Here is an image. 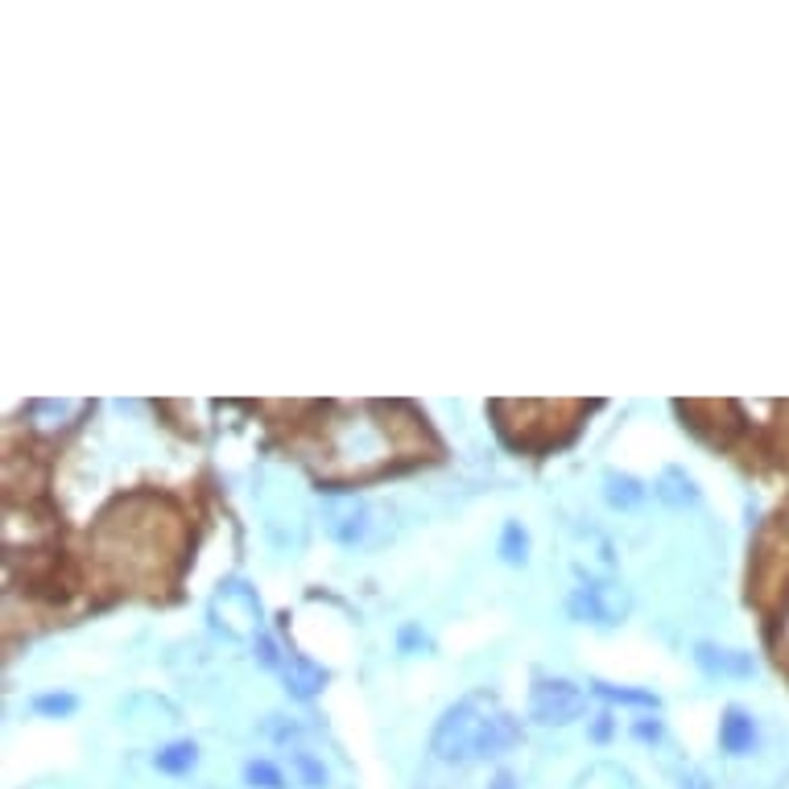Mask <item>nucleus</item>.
I'll use <instances>...</instances> for the list:
<instances>
[{
    "mask_svg": "<svg viewBox=\"0 0 789 789\" xmlns=\"http://www.w3.org/2000/svg\"><path fill=\"white\" fill-rule=\"evenodd\" d=\"M187 513L175 496L154 488L120 492L95 513L87 550L99 579L120 591H149L178 583L187 562Z\"/></svg>",
    "mask_w": 789,
    "mask_h": 789,
    "instance_id": "1",
    "label": "nucleus"
},
{
    "mask_svg": "<svg viewBox=\"0 0 789 789\" xmlns=\"http://www.w3.org/2000/svg\"><path fill=\"white\" fill-rule=\"evenodd\" d=\"M315 442V475L327 484V492L360 488L368 480H380L393 472L401 446L389 427V406L385 401H364V406H327V422H318Z\"/></svg>",
    "mask_w": 789,
    "mask_h": 789,
    "instance_id": "2",
    "label": "nucleus"
},
{
    "mask_svg": "<svg viewBox=\"0 0 789 789\" xmlns=\"http://www.w3.org/2000/svg\"><path fill=\"white\" fill-rule=\"evenodd\" d=\"M517 740H522L517 715L501 707V698L492 691H472L439 715L434 736H430V753L446 765H475V760H492L508 753Z\"/></svg>",
    "mask_w": 789,
    "mask_h": 789,
    "instance_id": "3",
    "label": "nucleus"
},
{
    "mask_svg": "<svg viewBox=\"0 0 789 789\" xmlns=\"http://www.w3.org/2000/svg\"><path fill=\"white\" fill-rule=\"evenodd\" d=\"M600 401H492V427L517 455H550L575 442L583 418Z\"/></svg>",
    "mask_w": 789,
    "mask_h": 789,
    "instance_id": "4",
    "label": "nucleus"
},
{
    "mask_svg": "<svg viewBox=\"0 0 789 789\" xmlns=\"http://www.w3.org/2000/svg\"><path fill=\"white\" fill-rule=\"evenodd\" d=\"M207 616L232 641H256L265 632L261 629V600H256V591L244 579H223L211 603H207Z\"/></svg>",
    "mask_w": 789,
    "mask_h": 789,
    "instance_id": "5",
    "label": "nucleus"
},
{
    "mask_svg": "<svg viewBox=\"0 0 789 789\" xmlns=\"http://www.w3.org/2000/svg\"><path fill=\"white\" fill-rule=\"evenodd\" d=\"M567 612L570 620L616 629V624H624V616L632 612V596L620 579H596V575H587L583 583L570 591Z\"/></svg>",
    "mask_w": 789,
    "mask_h": 789,
    "instance_id": "6",
    "label": "nucleus"
},
{
    "mask_svg": "<svg viewBox=\"0 0 789 789\" xmlns=\"http://www.w3.org/2000/svg\"><path fill=\"white\" fill-rule=\"evenodd\" d=\"M587 715V691L570 678L537 674L529 691V719L541 727H567Z\"/></svg>",
    "mask_w": 789,
    "mask_h": 789,
    "instance_id": "7",
    "label": "nucleus"
},
{
    "mask_svg": "<svg viewBox=\"0 0 789 789\" xmlns=\"http://www.w3.org/2000/svg\"><path fill=\"white\" fill-rule=\"evenodd\" d=\"M323 529L339 546H360L368 529H372V505L356 488L327 492V501H323Z\"/></svg>",
    "mask_w": 789,
    "mask_h": 789,
    "instance_id": "8",
    "label": "nucleus"
},
{
    "mask_svg": "<svg viewBox=\"0 0 789 789\" xmlns=\"http://www.w3.org/2000/svg\"><path fill=\"white\" fill-rule=\"evenodd\" d=\"M695 665L707 674V678H753L757 674V662L748 649H732V645H715V641H698L695 645Z\"/></svg>",
    "mask_w": 789,
    "mask_h": 789,
    "instance_id": "9",
    "label": "nucleus"
},
{
    "mask_svg": "<svg viewBox=\"0 0 789 789\" xmlns=\"http://www.w3.org/2000/svg\"><path fill=\"white\" fill-rule=\"evenodd\" d=\"M282 682H285V695L290 698H315L323 695V686L332 682V674L323 670L318 662H311V658H302V653H290L282 665Z\"/></svg>",
    "mask_w": 789,
    "mask_h": 789,
    "instance_id": "10",
    "label": "nucleus"
},
{
    "mask_svg": "<svg viewBox=\"0 0 789 789\" xmlns=\"http://www.w3.org/2000/svg\"><path fill=\"white\" fill-rule=\"evenodd\" d=\"M719 748L727 757H748L757 748V719L744 707H736V703L724 707V715H719Z\"/></svg>",
    "mask_w": 789,
    "mask_h": 789,
    "instance_id": "11",
    "label": "nucleus"
},
{
    "mask_svg": "<svg viewBox=\"0 0 789 789\" xmlns=\"http://www.w3.org/2000/svg\"><path fill=\"white\" fill-rule=\"evenodd\" d=\"M653 496H658L665 508H691V505H698L695 475L686 472V467H678V463H670V467H662V475L653 480Z\"/></svg>",
    "mask_w": 789,
    "mask_h": 789,
    "instance_id": "12",
    "label": "nucleus"
},
{
    "mask_svg": "<svg viewBox=\"0 0 789 789\" xmlns=\"http://www.w3.org/2000/svg\"><path fill=\"white\" fill-rule=\"evenodd\" d=\"M645 480H637L632 472H616V467H608L603 472V501H608V508H616V513H632V508L645 505Z\"/></svg>",
    "mask_w": 789,
    "mask_h": 789,
    "instance_id": "13",
    "label": "nucleus"
},
{
    "mask_svg": "<svg viewBox=\"0 0 789 789\" xmlns=\"http://www.w3.org/2000/svg\"><path fill=\"white\" fill-rule=\"evenodd\" d=\"M591 691L600 698H608L612 707H641V711H662V698L653 695V691H637V686H616V682H603V678H596L591 682Z\"/></svg>",
    "mask_w": 789,
    "mask_h": 789,
    "instance_id": "14",
    "label": "nucleus"
},
{
    "mask_svg": "<svg viewBox=\"0 0 789 789\" xmlns=\"http://www.w3.org/2000/svg\"><path fill=\"white\" fill-rule=\"evenodd\" d=\"M154 765H158L161 774H170V777H187L190 769L199 765V744H194V740L161 744L158 753H154Z\"/></svg>",
    "mask_w": 789,
    "mask_h": 789,
    "instance_id": "15",
    "label": "nucleus"
},
{
    "mask_svg": "<svg viewBox=\"0 0 789 789\" xmlns=\"http://www.w3.org/2000/svg\"><path fill=\"white\" fill-rule=\"evenodd\" d=\"M575 789H637V786H632L629 769H620V765H612V760H596L591 769L579 774Z\"/></svg>",
    "mask_w": 789,
    "mask_h": 789,
    "instance_id": "16",
    "label": "nucleus"
},
{
    "mask_svg": "<svg viewBox=\"0 0 789 789\" xmlns=\"http://www.w3.org/2000/svg\"><path fill=\"white\" fill-rule=\"evenodd\" d=\"M496 554H501V562H508V567H525V562H529V534H525L522 522H505L501 541H496Z\"/></svg>",
    "mask_w": 789,
    "mask_h": 789,
    "instance_id": "17",
    "label": "nucleus"
},
{
    "mask_svg": "<svg viewBox=\"0 0 789 789\" xmlns=\"http://www.w3.org/2000/svg\"><path fill=\"white\" fill-rule=\"evenodd\" d=\"M30 707L38 715H46V719H66V715L80 711V698L71 695V691H46V695H33Z\"/></svg>",
    "mask_w": 789,
    "mask_h": 789,
    "instance_id": "18",
    "label": "nucleus"
},
{
    "mask_svg": "<svg viewBox=\"0 0 789 789\" xmlns=\"http://www.w3.org/2000/svg\"><path fill=\"white\" fill-rule=\"evenodd\" d=\"M290 765H294V774H298V781L306 789H323V786H327V769H323V760H315L311 753L294 748V753H290Z\"/></svg>",
    "mask_w": 789,
    "mask_h": 789,
    "instance_id": "19",
    "label": "nucleus"
},
{
    "mask_svg": "<svg viewBox=\"0 0 789 789\" xmlns=\"http://www.w3.org/2000/svg\"><path fill=\"white\" fill-rule=\"evenodd\" d=\"M244 786L253 789H285V777L273 760H249L244 765Z\"/></svg>",
    "mask_w": 789,
    "mask_h": 789,
    "instance_id": "20",
    "label": "nucleus"
},
{
    "mask_svg": "<svg viewBox=\"0 0 789 789\" xmlns=\"http://www.w3.org/2000/svg\"><path fill=\"white\" fill-rule=\"evenodd\" d=\"M253 653H256V662L265 665V670H282V665H285L282 645H277V641H273L269 632H261V637L253 641Z\"/></svg>",
    "mask_w": 789,
    "mask_h": 789,
    "instance_id": "21",
    "label": "nucleus"
},
{
    "mask_svg": "<svg viewBox=\"0 0 789 789\" xmlns=\"http://www.w3.org/2000/svg\"><path fill=\"white\" fill-rule=\"evenodd\" d=\"M418 645H422V649L430 645L427 632H422V624H413V620H410V624H401V632H397V649H401V653H410V649H418Z\"/></svg>",
    "mask_w": 789,
    "mask_h": 789,
    "instance_id": "22",
    "label": "nucleus"
},
{
    "mask_svg": "<svg viewBox=\"0 0 789 789\" xmlns=\"http://www.w3.org/2000/svg\"><path fill=\"white\" fill-rule=\"evenodd\" d=\"M632 736L645 744H658L665 736V724L662 719H653V715H649V719H637V724H632Z\"/></svg>",
    "mask_w": 789,
    "mask_h": 789,
    "instance_id": "23",
    "label": "nucleus"
},
{
    "mask_svg": "<svg viewBox=\"0 0 789 789\" xmlns=\"http://www.w3.org/2000/svg\"><path fill=\"white\" fill-rule=\"evenodd\" d=\"M612 727H616L612 711H603V715H596V727H591V736H596V740H608V736H612Z\"/></svg>",
    "mask_w": 789,
    "mask_h": 789,
    "instance_id": "24",
    "label": "nucleus"
},
{
    "mask_svg": "<svg viewBox=\"0 0 789 789\" xmlns=\"http://www.w3.org/2000/svg\"><path fill=\"white\" fill-rule=\"evenodd\" d=\"M517 781H513V774H501L496 781H492V789H513Z\"/></svg>",
    "mask_w": 789,
    "mask_h": 789,
    "instance_id": "25",
    "label": "nucleus"
}]
</instances>
